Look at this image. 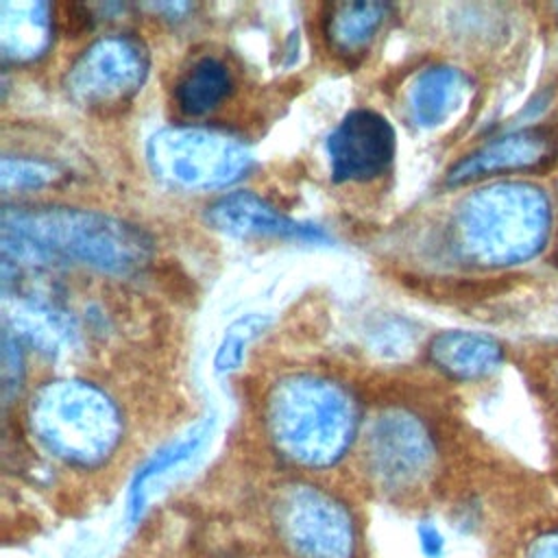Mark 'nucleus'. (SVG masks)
<instances>
[{
	"instance_id": "5701e85b",
	"label": "nucleus",
	"mask_w": 558,
	"mask_h": 558,
	"mask_svg": "<svg viewBox=\"0 0 558 558\" xmlns=\"http://www.w3.org/2000/svg\"><path fill=\"white\" fill-rule=\"evenodd\" d=\"M527 558H558V530L538 536L530 545Z\"/></svg>"
},
{
	"instance_id": "20e7f679",
	"label": "nucleus",
	"mask_w": 558,
	"mask_h": 558,
	"mask_svg": "<svg viewBox=\"0 0 558 558\" xmlns=\"http://www.w3.org/2000/svg\"><path fill=\"white\" fill-rule=\"evenodd\" d=\"M31 429L59 460L74 466L102 464L122 438L116 401L83 379L44 384L31 399Z\"/></svg>"
},
{
	"instance_id": "dca6fc26",
	"label": "nucleus",
	"mask_w": 558,
	"mask_h": 558,
	"mask_svg": "<svg viewBox=\"0 0 558 558\" xmlns=\"http://www.w3.org/2000/svg\"><path fill=\"white\" fill-rule=\"evenodd\" d=\"M7 327L17 340L24 338L28 344L44 353L57 355L65 351L76 336L72 320L54 310L52 305L35 299H15L7 305Z\"/></svg>"
},
{
	"instance_id": "2eb2a0df",
	"label": "nucleus",
	"mask_w": 558,
	"mask_h": 558,
	"mask_svg": "<svg viewBox=\"0 0 558 558\" xmlns=\"http://www.w3.org/2000/svg\"><path fill=\"white\" fill-rule=\"evenodd\" d=\"M211 429H214V418L211 416L201 418L185 434H181L177 440H172V442L163 445L159 451H155L137 469V473L131 482V490H129V517H131V521H137L142 517L153 486L161 477H166L172 469L192 460L203 449L207 438L211 436Z\"/></svg>"
},
{
	"instance_id": "39448f33",
	"label": "nucleus",
	"mask_w": 558,
	"mask_h": 558,
	"mask_svg": "<svg viewBox=\"0 0 558 558\" xmlns=\"http://www.w3.org/2000/svg\"><path fill=\"white\" fill-rule=\"evenodd\" d=\"M153 174L179 190L201 192L235 183L251 168L246 144L218 129L166 126L146 146Z\"/></svg>"
},
{
	"instance_id": "4468645a",
	"label": "nucleus",
	"mask_w": 558,
	"mask_h": 558,
	"mask_svg": "<svg viewBox=\"0 0 558 558\" xmlns=\"http://www.w3.org/2000/svg\"><path fill=\"white\" fill-rule=\"evenodd\" d=\"M466 76L451 65L425 68L408 89V113L416 126L442 124L462 102Z\"/></svg>"
},
{
	"instance_id": "f257e3e1",
	"label": "nucleus",
	"mask_w": 558,
	"mask_h": 558,
	"mask_svg": "<svg viewBox=\"0 0 558 558\" xmlns=\"http://www.w3.org/2000/svg\"><path fill=\"white\" fill-rule=\"evenodd\" d=\"M2 253L24 264H83L109 275H131L146 266L150 238L109 214L76 207H7Z\"/></svg>"
},
{
	"instance_id": "a211bd4d",
	"label": "nucleus",
	"mask_w": 558,
	"mask_h": 558,
	"mask_svg": "<svg viewBox=\"0 0 558 558\" xmlns=\"http://www.w3.org/2000/svg\"><path fill=\"white\" fill-rule=\"evenodd\" d=\"M231 89V76L227 68L214 59H198L177 83L174 98L183 113L201 116L218 107Z\"/></svg>"
},
{
	"instance_id": "9d476101",
	"label": "nucleus",
	"mask_w": 558,
	"mask_h": 558,
	"mask_svg": "<svg viewBox=\"0 0 558 558\" xmlns=\"http://www.w3.org/2000/svg\"><path fill=\"white\" fill-rule=\"evenodd\" d=\"M558 159V131L554 126H530L486 142L447 174L451 185L477 181L493 174L545 170Z\"/></svg>"
},
{
	"instance_id": "f03ea898",
	"label": "nucleus",
	"mask_w": 558,
	"mask_h": 558,
	"mask_svg": "<svg viewBox=\"0 0 558 558\" xmlns=\"http://www.w3.org/2000/svg\"><path fill=\"white\" fill-rule=\"evenodd\" d=\"M357 401L338 381L320 375H288L266 401V427L275 447L294 464H336L355 438Z\"/></svg>"
},
{
	"instance_id": "6ab92c4d",
	"label": "nucleus",
	"mask_w": 558,
	"mask_h": 558,
	"mask_svg": "<svg viewBox=\"0 0 558 558\" xmlns=\"http://www.w3.org/2000/svg\"><path fill=\"white\" fill-rule=\"evenodd\" d=\"M268 323H270V318L266 314H257V312L235 318L225 329V336L216 349L214 371L218 375H229V373L238 371L244 362L246 347L268 327Z\"/></svg>"
},
{
	"instance_id": "b1692460",
	"label": "nucleus",
	"mask_w": 558,
	"mask_h": 558,
	"mask_svg": "<svg viewBox=\"0 0 558 558\" xmlns=\"http://www.w3.org/2000/svg\"><path fill=\"white\" fill-rule=\"evenodd\" d=\"M556 255H558V244H556Z\"/></svg>"
},
{
	"instance_id": "423d86ee",
	"label": "nucleus",
	"mask_w": 558,
	"mask_h": 558,
	"mask_svg": "<svg viewBox=\"0 0 558 558\" xmlns=\"http://www.w3.org/2000/svg\"><path fill=\"white\" fill-rule=\"evenodd\" d=\"M275 523L296 558H351L355 551L349 510L316 486H286L275 504Z\"/></svg>"
},
{
	"instance_id": "9b49d317",
	"label": "nucleus",
	"mask_w": 558,
	"mask_h": 558,
	"mask_svg": "<svg viewBox=\"0 0 558 558\" xmlns=\"http://www.w3.org/2000/svg\"><path fill=\"white\" fill-rule=\"evenodd\" d=\"M207 222L233 238H283L310 244H327L329 235L307 222H299L275 209L253 192H231L207 207Z\"/></svg>"
},
{
	"instance_id": "0eeeda50",
	"label": "nucleus",
	"mask_w": 558,
	"mask_h": 558,
	"mask_svg": "<svg viewBox=\"0 0 558 558\" xmlns=\"http://www.w3.org/2000/svg\"><path fill=\"white\" fill-rule=\"evenodd\" d=\"M148 76V52L133 35H107L89 44L70 65L65 89L89 109L131 100Z\"/></svg>"
},
{
	"instance_id": "6e6552de",
	"label": "nucleus",
	"mask_w": 558,
	"mask_h": 558,
	"mask_svg": "<svg viewBox=\"0 0 558 558\" xmlns=\"http://www.w3.org/2000/svg\"><path fill=\"white\" fill-rule=\"evenodd\" d=\"M434 442L427 427L405 410H388L375 418L366 438L371 473L384 488L416 486L434 464Z\"/></svg>"
},
{
	"instance_id": "1a4fd4ad",
	"label": "nucleus",
	"mask_w": 558,
	"mask_h": 558,
	"mask_svg": "<svg viewBox=\"0 0 558 558\" xmlns=\"http://www.w3.org/2000/svg\"><path fill=\"white\" fill-rule=\"evenodd\" d=\"M395 129L377 111L355 109L342 118L327 140L331 177L366 181L381 174L395 157Z\"/></svg>"
},
{
	"instance_id": "f8f14e48",
	"label": "nucleus",
	"mask_w": 558,
	"mask_h": 558,
	"mask_svg": "<svg viewBox=\"0 0 558 558\" xmlns=\"http://www.w3.org/2000/svg\"><path fill=\"white\" fill-rule=\"evenodd\" d=\"M427 353L436 368L456 379L484 377L493 373L504 357V349L495 338L462 329L434 336Z\"/></svg>"
},
{
	"instance_id": "412c9836",
	"label": "nucleus",
	"mask_w": 558,
	"mask_h": 558,
	"mask_svg": "<svg viewBox=\"0 0 558 558\" xmlns=\"http://www.w3.org/2000/svg\"><path fill=\"white\" fill-rule=\"evenodd\" d=\"M22 349H20V340L4 329L2 333V397L4 403H9L13 399V395L20 390L22 386Z\"/></svg>"
},
{
	"instance_id": "ddd939ff",
	"label": "nucleus",
	"mask_w": 558,
	"mask_h": 558,
	"mask_svg": "<svg viewBox=\"0 0 558 558\" xmlns=\"http://www.w3.org/2000/svg\"><path fill=\"white\" fill-rule=\"evenodd\" d=\"M52 9L39 0H7L0 4V50L15 63L44 54L52 35Z\"/></svg>"
},
{
	"instance_id": "f3484780",
	"label": "nucleus",
	"mask_w": 558,
	"mask_h": 558,
	"mask_svg": "<svg viewBox=\"0 0 558 558\" xmlns=\"http://www.w3.org/2000/svg\"><path fill=\"white\" fill-rule=\"evenodd\" d=\"M390 7L381 2H338L329 7L327 39L344 57L362 52L384 24Z\"/></svg>"
},
{
	"instance_id": "4be33fe9",
	"label": "nucleus",
	"mask_w": 558,
	"mask_h": 558,
	"mask_svg": "<svg viewBox=\"0 0 558 558\" xmlns=\"http://www.w3.org/2000/svg\"><path fill=\"white\" fill-rule=\"evenodd\" d=\"M416 534H418L421 551H423L427 558H440V556H442V551H445V538H442L440 530H438L434 523H429V521L418 523Z\"/></svg>"
},
{
	"instance_id": "aec40b11",
	"label": "nucleus",
	"mask_w": 558,
	"mask_h": 558,
	"mask_svg": "<svg viewBox=\"0 0 558 558\" xmlns=\"http://www.w3.org/2000/svg\"><path fill=\"white\" fill-rule=\"evenodd\" d=\"M57 170L50 163L26 157L4 155L0 161V185L2 192H20V190H37L57 179Z\"/></svg>"
},
{
	"instance_id": "7ed1b4c3",
	"label": "nucleus",
	"mask_w": 558,
	"mask_h": 558,
	"mask_svg": "<svg viewBox=\"0 0 558 558\" xmlns=\"http://www.w3.org/2000/svg\"><path fill=\"white\" fill-rule=\"evenodd\" d=\"M547 201L525 183H495L469 194L453 216L458 253L482 266H506L532 257L545 242Z\"/></svg>"
}]
</instances>
